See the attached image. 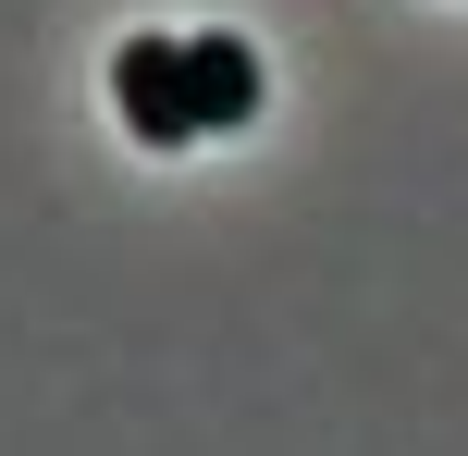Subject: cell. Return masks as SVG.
<instances>
[{
	"label": "cell",
	"mask_w": 468,
	"mask_h": 456,
	"mask_svg": "<svg viewBox=\"0 0 468 456\" xmlns=\"http://www.w3.org/2000/svg\"><path fill=\"white\" fill-rule=\"evenodd\" d=\"M112 99H123V123H136V148L210 136V123H197V87H186V37H123L112 49Z\"/></svg>",
	"instance_id": "1"
},
{
	"label": "cell",
	"mask_w": 468,
	"mask_h": 456,
	"mask_svg": "<svg viewBox=\"0 0 468 456\" xmlns=\"http://www.w3.org/2000/svg\"><path fill=\"white\" fill-rule=\"evenodd\" d=\"M186 87H197V123H210V136H234V123L259 111V49L247 37H186Z\"/></svg>",
	"instance_id": "2"
}]
</instances>
